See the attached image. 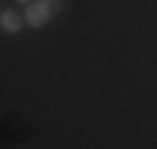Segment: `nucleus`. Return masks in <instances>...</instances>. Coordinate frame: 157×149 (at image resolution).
Masks as SVG:
<instances>
[{"label": "nucleus", "instance_id": "f257e3e1", "mask_svg": "<svg viewBox=\"0 0 157 149\" xmlns=\"http://www.w3.org/2000/svg\"><path fill=\"white\" fill-rule=\"evenodd\" d=\"M50 15H52L50 5H48V3H40V0H35V3H30V5L25 8V23H28L30 27H43V25H48Z\"/></svg>", "mask_w": 157, "mask_h": 149}, {"label": "nucleus", "instance_id": "20e7f679", "mask_svg": "<svg viewBox=\"0 0 157 149\" xmlns=\"http://www.w3.org/2000/svg\"><path fill=\"white\" fill-rule=\"evenodd\" d=\"M40 3H52V0H40Z\"/></svg>", "mask_w": 157, "mask_h": 149}, {"label": "nucleus", "instance_id": "7ed1b4c3", "mask_svg": "<svg viewBox=\"0 0 157 149\" xmlns=\"http://www.w3.org/2000/svg\"><path fill=\"white\" fill-rule=\"evenodd\" d=\"M15 3H25V5H30V3H33V0H15Z\"/></svg>", "mask_w": 157, "mask_h": 149}, {"label": "nucleus", "instance_id": "f03ea898", "mask_svg": "<svg viewBox=\"0 0 157 149\" xmlns=\"http://www.w3.org/2000/svg\"><path fill=\"white\" fill-rule=\"evenodd\" d=\"M23 23H25V17L17 13V10H10V8H5L3 10V15H0V25H3V30L5 32H20V27H23Z\"/></svg>", "mask_w": 157, "mask_h": 149}]
</instances>
